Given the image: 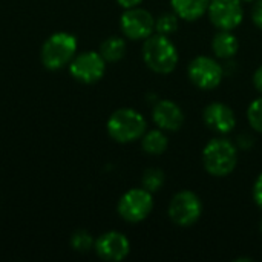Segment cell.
<instances>
[{
  "mask_svg": "<svg viewBox=\"0 0 262 262\" xmlns=\"http://www.w3.org/2000/svg\"><path fill=\"white\" fill-rule=\"evenodd\" d=\"M239 161V149L235 141L226 135L209 140L201 150V163L204 170L215 178H226L235 172Z\"/></svg>",
  "mask_w": 262,
  "mask_h": 262,
  "instance_id": "cell-1",
  "label": "cell"
},
{
  "mask_svg": "<svg viewBox=\"0 0 262 262\" xmlns=\"http://www.w3.org/2000/svg\"><path fill=\"white\" fill-rule=\"evenodd\" d=\"M141 57L144 64L158 75L172 74L180 61V54L170 37L154 32L143 41Z\"/></svg>",
  "mask_w": 262,
  "mask_h": 262,
  "instance_id": "cell-2",
  "label": "cell"
},
{
  "mask_svg": "<svg viewBox=\"0 0 262 262\" xmlns=\"http://www.w3.org/2000/svg\"><path fill=\"white\" fill-rule=\"evenodd\" d=\"M107 135L120 144L138 141L147 130V121L141 112L132 107H120L111 114L106 123Z\"/></svg>",
  "mask_w": 262,
  "mask_h": 262,
  "instance_id": "cell-3",
  "label": "cell"
},
{
  "mask_svg": "<svg viewBox=\"0 0 262 262\" xmlns=\"http://www.w3.org/2000/svg\"><path fill=\"white\" fill-rule=\"evenodd\" d=\"M78 41L77 37L71 32H54L49 35L40 49V60L41 64L48 71H60L72 61V58L77 55Z\"/></svg>",
  "mask_w": 262,
  "mask_h": 262,
  "instance_id": "cell-4",
  "label": "cell"
},
{
  "mask_svg": "<svg viewBox=\"0 0 262 262\" xmlns=\"http://www.w3.org/2000/svg\"><path fill=\"white\" fill-rule=\"evenodd\" d=\"M203 209L204 207L201 198L193 190L184 189L177 192L170 198L167 206V215L175 226L187 229L195 226L201 220Z\"/></svg>",
  "mask_w": 262,
  "mask_h": 262,
  "instance_id": "cell-5",
  "label": "cell"
},
{
  "mask_svg": "<svg viewBox=\"0 0 262 262\" xmlns=\"http://www.w3.org/2000/svg\"><path fill=\"white\" fill-rule=\"evenodd\" d=\"M154 210V193L144 187H134L124 192L117 203L118 216L129 223L138 224L150 216Z\"/></svg>",
  "mask_w": 262,
  "mask_h": 262,
  "instance_id": "cell-6",
  "label": "cell"
},
{
  "mask_svg": "<svg viewBox=\"0 0 262 262\" xmlns=\"http://www.w3.org/2000/svg\"><path fill=\"white\" fill-rule=\"evenodd\" d=\"M187 78L200 91H213L224 80V68L213 57L196 55L187 66Z\"/></svg>",
  "mask_w": 262,
  "mask_h": 262,
  "instance_id": "cell-7",
  "label": "cell"
},
{
  "mask_svg": "<svg viewBox=\"0 0 262 262\" xmlns=\"http://www.w3.org/2000/svg\"><path fill=\"white\" fill-rule=\"evenodd\" d=\"M107 61L97 51L77 52V55L69 63L68 69L72 78L83 84H94L100 81L106 74Z\"/></svg>",
  "mask_w": 262,
  "mask_h": 262,
  "instance_id": "cell-8",
  "label": "cell"
},
{
  "mask_svg": "<svg viewBox=\"0 0 262 262\" xmlns=\"http://www.w3.org/2000/svg\"><path fill=\"white\" fill-rule=\"evenodd\" d=\"M120 29L124 38L132 41H144L155 32V17L141 6L124 9L120 17Z\"/></svg>",
  "mask_w": 262,
  "mask_h": 262,
  "instance_id": "cell-9",
  "label": "cell"
},
{
  "mask_svg": "<svg viewBox=\"0 0 262 262\" xmlns=\"http://www.w3.org/2000/svg\"><path fill=\"white\" fill-rule=\"evenodd\" d=\"M207 17L216 29L235 31L244 20V5L241 0H210Z\"/></svg>",
  "mask_w": 262,
  "mask_h": 262,
  "instance_id": "cell-10",
  "label": "cell"
},
{
  "mask_svg": "<svg viewBox=\"0 0 262 262\" xmlns=\"http://www.w3.org/2000/svg\"><path fill=\"white\" fill-rule=\"evenodd\" d=\"M94 250L103 261L120 262L126 259L130 253V241L121 232L111 230L100 235L95 239Z\"/></svg>",
  "mask_w": 262,
  "mask_h": 262,
  "instance_id": "cell-11",
  "label": "cell"
},
{
  "mask_svg": "<svg viewBox=\"0 0 262 262\" xmlns=\"http://www.w3.org/2000/svg\"><path fill=\"white\" fill-rule=\"evenodd\" d=\"M203 123L204 126L218 134V135H229L236 127V115L235 111L223 103V101H212L203 109Z\"/></svg>",
  "mask_w": 262,
  "mask_h": 262,
  "instance_id": "cell-12",
  "label": "cell"
},
{
  "mask_svg": "<svg viewBox=\"0 0 262 262\" xmlns=\"http://www.w3.org/2000/svg\"><path fill=\"white\" fill-rule=\"evenodd\" d=\"M152 121L164 132H178L186 121L181 106L169 98L157 100L152 106Z\"/></svg>",
  "mask_w": 262,
  "mask_h": 262,
  "instance_id": "cell-13",
  "label": "cell"
},
{
  "mask_svg": "<svg viewBox=\"0 0 262 262\" xmlns=\"http://www.w3.org/2000/svg\"><path fill=\"white\" fill-rule=\"evenodd\" d=\"M212 52L220 60H232L239 51V38L233 31H221L212 37Z\"/></svg>",
  "mask_w": 262,
  "mask_h": 262,
  "instance_id": "cell-14",
  "label": "cell"
},
{
  "mask_svg": "<svg viewBox=\"0 0 262 262\" xmlns=\"http://www.w3.org/2000/svg\"><path fill=\"white\" fill-rule=\"evenodd\" d=\"M210 0H170L172 11L184 21H196L207 14Z\"/></svg>",
  "mask_w": 262,
  "mask_h": 262,
  "instance_id": "cell-15",
  "label": "cell"
},
{
  "mask_svg": "<svg viewBox=\"0 0 262 262\" xmlns=\"http://www.w3.org/2000/svg\"><path fill=\"white\" fill-rule=\"evenodd\" d=\"M141 149L144 154L150 157H160L167 152L169 149V138L164 130L155 127V129H147L144 135L140 138Z\"/></svg>",
  "mask_w": 262,
  "mask_h": 262,
  "instance_id": "cell-16",
  "label": "cell"
},
{
  "mask_svg": "<svg viewBox=\"0 0 262 262\" xmlns=\"http://www.w3.org/2000/svg\"><path fill=\"white\" fill-rule=\"evenodd\" d=\"M126 51H127L126 38L118 37V35H112V37H107L106 40L101 41L98 52L101 54V57L107 63H117L121 58H124Z\"/></svg>",
  "mask_w": 262,
  "mask_h": 262,
  "instance_id": "cell-17",
  "label": "cell"
},
{
  "mask_svg": "<svg viewBox=\"0 0 262 262\" xmlns=\"http://www.w3.org/2000/svg\"><path fill=\"white\" fill-rule=\"evenodd\" d=\"M178 28H180V17L173 11L163 12L155 18V32L158 34L170 37L178 31Z\"/></svg>",
  "mask_w": 262,
  "mask_h": 262,
  "instance_id": "cell-18",
  "label": "cell"
},
{
  "mask_svg": "<svg viewBox=\"0 0 262 262\" xmlns=\"http://www.w3.org/2000/svg\"><path fill=\"white\" fill-rule=\"evenodd\" d=\"M164 183H166V175L158 167L147 169L143 173V178H141V187H144L150 193H157L158 190H161V187L164 186Z\"/></svg>",
  "mask_w": 262,
  "mask_h": 262,
  "instance_id": "cell-19",
  "label": "cell"
},
{
  "mask_svg": "<svg viewBox=\"0 0 262 262\" xmlns=\"http://www.w3.org/2000/svg\"><path fill=\"white\" fill-rule=\"evenodd\" d=\"M94 244H95L94 236L86 230H77L71 236V247L78 253L89 252L91 249H94Z\"/></svg>",
  "mask_w": 262,
  "mask_h": 262,
  "instance_id": "cell-20",
  "label": "cell"
},
{
  "mask_svg": "<svg viewBox=\"0 0 262 262\" xmlns=\"http://www.w3.org/2000/svg\"><path fill=\"white\" fill-rule=\"evenodd\" d=\"M247 121L250 124V127L258 132V134H262V95H259L258 98H255L249 107H247Z\"/></svg>",
  "mask_w": 262,
  "mask_h": 262,
  "instance_id": "cell-21",
  "label": "cell"
},
{
  "mask_svg": "<svg viewBox=\"0 0 262 262\" xmlns=\"http://www.w3.org/2000/svg\"><path fill=\"white\" fill-rule=\"evenodd\" d=\"M252 198H253L255 204L258 206V209L262 212V172L256 177V180H255V183H253Z\"/></svg>",
  "mask_w": 262,
  "mask_h": 262,
  "instance_id": "cell-22",
  "label": "cell"
},
{
  "mask_svg": "<svg viewBox=\"0 0 262 262\" xmlns=\"http://www.w3.org/2000/svg\"><path fill=\"white\" fill-rule=\"evenodd\" d=\"M253 144H255V138H253V135H250L247 132L239 134L236 138V146L239 150H249L250 147H253Z\"/></svg>",
  "mask_w": 262,
  "mask_h": 262,
  "instance_id": "cell-23",
  "label": "cell"
},
{
  "mask_svg": "<svg viewBox=\"0 0 262 262\" xmlns=\"http://www.w3.org/2000/svg\"><path fill=\"white\" fill-rule=\"evenodd\" d=\"M252 21L262 31V0H256L252 8Z\"/></svg>",
  "mask_w": 262,
  "mask_h": 262,
  "instance_id": "cell-24",
  "label": "cell"
},
{
  "mask_svg": "<svg viewBox=\"0 0 262 262\" xmlns=\"http://www.w3.org/2000/svg\"><path fill=\"white\" fill-rule=\"evenodd\" d=\"M253 86H255V89L259 92V95H262V64H259L256 69H255V72H253Z\"/></svg>",
  "mask_w": 262,
  "mask_h": 262,
  "instance_id": "cell-25",
  "label": "cell"
},
{
  "mask_svg": "<svg viewBox=\"0 0 262 262\" xmlns=\"http://www.w3.org/2000/svg\"><path fill=\"white\" fill-rule=\"evenodd\" d=\"M123 9H129V8H135V6H140L144 0H115Z\"/></svg>",
  "mask_w": 262,
  "mask_h": 262,
  "instance_id": "cell-26",
  "label": "cell"
},
{
  "mask_svg": "<svg viewBox=\"0 0 262 262\" xmlns=\"http://www.w3.org/2000/svg\"><path fill=\"white\" fill-rule=\"evenodd\" d=\"M243 3H255L256 0H241Z\"/></svg>",
  "mask_w": 262,
  "mask_h": 262,
  "instance_id": "cell-27",
  "label": "cell"
},
{
  "mask_svg": "<svg viewBox=\"0 0 262 262\" xmlns=\"http://www.w3.org/2000/svg\"><path fill=\"white\" fill-rule=\"evenodd\" d=\"M259 230H261V235H262V218H261V224H259Z\"/></svg>",
  "mask_w": 262,
  "mask_h": 262,
  "instance_id": "cell-28",
  "label": "cell"
}]
</instances>
